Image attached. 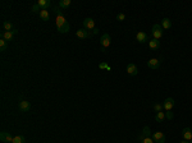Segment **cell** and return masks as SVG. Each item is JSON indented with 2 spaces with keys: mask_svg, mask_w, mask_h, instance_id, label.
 <instances>
[{
  "mask_svg": "<svg viewBox=\"0 0 192 143\" xmlns=\"http://www.w3.org/2000/svg\"><path fill=\"white\" fill-rule=\"evenodd\" d=\"M38 16H40V18H41L42 20H45V22H48L49 18H50V14H49V12H48V10H41Z\"/></svg>",
  "mask_w": 192,
  "mask_h": 143,
  "instance_id": "ffe728a7",
  "label": "cell"
},
{
  "mask_svg": "<svg viewBox=\"0 0 192 143\" xmlns=\"http://www.w3.org/2000/svg\"><path fill=\"white\" fill-rule=\"evenodd\" d=\"M151 137H152L154 142H156V143H164L165 142V136H164V133H161V132L152 133Z\"/></svg>",
  "mask_w": 192,
  "mask_h": 143,
  "instance_id": "5b68a950",
  "label": "cell"
},
{
  "mask_svg": "<svg viewBox=\"0 0 192 143\" xmlns=\"http://www.w3.org/2000/svg\"><path fill=\"white\" fill-rule=\"evenodd\" d=\"M164 107H163V105H161V104H154V110H155L156 112H159V111H161V110H163Z\"/></svg>",
  "mask_w": 192,
  "mask_h": 143,
  "instance_id": "4316f807",
  "label": "cell"
},
{
  "mask_svg": "<svg viewBox=\"0 0 192 143\" xmlns=\"http://www.w3.org/2000/svg\"><path fill=\"white\" fill-rule=\"evenodd\" d=\"M165 119H167V118H165V112H163V111L156 112V115H155V120L158 121V123H163Z\"/></svg>",
  "mask_w": 192,
  "mask_h": 143,
  "instance_id": "d6986e66",
  "label": "cell"
},
{
  "mask_svg": "<svg viewBox=\"0 0 192 143\" xmlns=\"http://www.w3.org/2000/svg\"><path fill=\"white\" fill-rule=\"evenodd\" d=\"M174 105H176V101H174L172 97H169V98H167V100L164 101L163 107H164L165 111H172V109L174 107Z\"/></svg>",
  "mask_w": 192,
  "mask_h": 143,
  "instance_id": "277c9868",
  "label": "cell"
},
{
  "mask_svg": "<svg viewBox=\"0 0 192 143\" xmlns=\"http://www.w3.org/2000/svg\"><path fill=\"white\" fill-rule=\"evenodd\" d=\"M149 46L151 50H159L160 49V41L155 40V38H151V40L149 41Z\"/></svg>",
  "mask_w": 192,
  "mask_h": 143,
  "instance_id": "5bb4252c",
  "label": "cell"
},
{
  "mask_svg": "<svg viewBox=\"0 0 192 143\" xmlns=\"http://www.w3.org/2000/svg\"><path fill=\"white\" fill-rule=\"evenodd\" d=\"M127 73H128L129 76H136V74L138 73V69H137V67H136V64L129 63V64L127 65Z\"/></svg>",
  "mask_w": 192,
  "mask_h": 143,
  "instance_id": "8fae6325",
  "label": "cell"
},
{
  "mask_svg": "<svg viewBox=\"0 0 192 143\" xmlns=\"http://www.w3.org/2000/svg\"><path fill=\"white\" fill-rule=\"evenodd\" d=\"M3 28H4V31H14V26H13V23H10V22H4L3 23Z\"/></svg>",
  "mask_w": 192,
  "mask_h": 143,
  "instance_id": "7402d4cb",
  "label": "cell"
},
{
  "mask_svg": "<svg viewBox=\"0 0 192 143\" xmlns=\"http://www.w3.org/2000/svg\"><path fill=\"white\" fill-rule=\"evenodd\" d=\"M151 35H152V38H155V40H160V38L163 37L161 26L160 25H154L152 28H151Z\"/></svg>",
  "mask_w": 192,
  "mask_h": 143,
  "instance_id": "6da1fadb",
  "label": "cell"
},
{
  "mask_svg": "<svg viewBox=\"0 0 192 143\" xmlns=\"http://www.w3.org/2000/svg\"><path fill=\"white\" fill-rule=\"evenodd\" d=\"M110 42H111V38L109 36V33H104L101 36V38H100V45H101L104 51H106V49L110 46Z\"/></svg>",
  "mask_w": 192,
  "mask_h": 143,
  "instance_id": "7a4b0ae2",
  "label": "cell"
},
{
  "mask_svg": "<svg viewBox=\"0 0 192 143\" xmlns=\"http://www.w3.org/2000/svg\"><path fill=\"white\" fill-rule=\"evenodd\" d=\"M182 136H183V139L184 141H192V130L190 128H184V129L182 130Z\"/></svg>",
  "mask_w": 192,
  "mask_h": 143,
  "instance_id": "7c38bea8",
  "label": "cell"
},
{
  "mask_svg": "<svg viewBox=\"0 0 192 143\" xmlns=\"http://www.w3.org/2000/svg\"><path fill=\"white\" fill-rule=\"evenodd\" d=\"M147 67L151 68V69H158V68L160 67V60H159V59H150V60L147 61Z\"/></svg>",
  "mask_w": 192,
  "mask_h": 143,
  "instance_id": "4fadbf2b",
  "label": "cell"
},
{
  "mask_svg": "<svg viewBox=\"0 0 192 143\" xmlns=\"http://www.w3.org/2000/svg\"><path fill=\"white\" fill-rule=\"evenodd\" d=\"M126 19V14H123V13H119L117 16V20H119V22H122V20H124Z\"/></svg>",
  "mask_w": 192,
  "mask_h": 143,
  "instance_id": "f546056e",
  "label": "cell"
},
{
  "mask_svg": "<svg viewBox=\"0 0 192 143\" xmlns=\"http://www.w3.org/2000/svg\"><path fill=\"white\" fill-rule=\"evenodd\" d=\"M18 107H19V110H20V111L26 112V111H28V110L31 109V104H29L27 100H22V101L19 102Z\"/></svg>",
  "mask_w": 192,
  "mask_h": 143,
  "instance_id": "30bf717a",
  "label": "cell"
},
{
  "mask_svg": "<svg viewBox=\"0 0 192 143\" xmlns=\"http://www.w3.org/2000/svg\"><path fill=\"white\" fill-rule=\"evenodd\" d=\"M161 27H163L164 29H170V28H172V22H170L169 18H163V20H161Z\"/></svg>",
  "mask_w": 192,
  "mask_h": 143,
  "instance_id": "e0dca14e",
  "label": "cell"
},
{
  "mask_svg": "<svg viewBox=\"0 0 192 143\" xmlns=\"http://www.w3.org/2000/svg\"><path fill=\"white\" fill-rule=\"evenodd\" d=\"M67 23V19H66V17L63 16V14H58L57 16V27L59 28V27H61V26H64Z\"/></svg>",
  "mask_w": 192,
  "mask_h": 143,
  "instance_id": "2e32d148",
  "label": "cell"
},
{
  "mask_svg": "<svg viewBox=\"0 0 192 143\" xmlns=\"http://www.w3.org/2000/svg\"><path fill=\"white\" fill-rule=\"evenodd\" d=\"M7 47H8L7 41H5L4 38H1V40H0V50H1V51H5V50H7Z\"/></svg>",
  "mask_w": 192,
  "mask_h": 143,
  "instance_id": "d4e9b609",
  "label": "cell"
},
{
  "mask_svg": "<svg viewBox=\"0 0 192 143\" xmlns=\"http://www.w3.org/2000/svg\"><path fill=\"white\" fill-rule=\"evenodd\" d=\"M141 143H154L152 137H145V138L141 139Z\"/></svg>",
  "mask_w": 192,
  "mask_h": 143,
  "instance_id": "83f0119b",
  "label": "cell"
},
{
  "mask_svg": "<svg viewBox=\"0 0 192 143\" xmlns=\"http://www.w3.org/2000/svg\"><path fill=\"white\" fill-rule=\"evenodd\" d=\"M16 33H17L16 29H14V31H4L1 33V38H4V40L8 42V41L13 40V37H14V35H16Z\"/></svg>",
  "mask_w": 192,
  "mask_h": 143,
  "instance_id": "ba28073f",
  "label": "cell"
},
{
  "mask_svg": "<svg viewBox=\"0 0 192 143\" xmlns=\"http://www.w3.org/2000/svg\"><path fill=\"white\" fill-rule=\"evenodd\" d=\"M76 36L78 38H81V40H86V38L90 37V32H88L87 29H85V28H81V29H78V31L76 32Z\"/></svg>",
  "mask_w": 192,
  "mask_h": 143,
  "instance_id": "9c48e42d",
  "label": "cell"
},
{
  "mask_svg": "<svg viewBox=\"0 0 192 143\" xmlns=\"http://www.w3.org/2000/svg\"><path fill=\"white\" fill-rule=\"evenodd\" d=\"M99 68L100 69H106V70H110V67H109L108 64L104 61V63H101V64H99Z\"/></svg>",
  "mask_w": 192,
  "mask_h": 143,
  "instance_id": "f1b7e54d",
  "label": "cell"
},
{
  "mask_svg": "<svg viewBox=\"0 0 192 143\" xmlns=\"http://www.w3.org/2000/svg\"><path fill=\"white\" fill-rule=\"evenodd\" d=\"M181 143H190V142H188V141H184V139H183V141H182Z\"/></svg>",
  "mask_w": 192,
  "mask_h": 143,
  "instance_id": "1f68e13d",
  "label": "cell"
},
{
  "mask_svg": "<svg viewBox=\"0 0 192 143\" xmlns=\"http://www.w3.org/2000/svg\"><path fill=\"white\" fill-rule=\"evenodd\" d=\"M145 137H151V130H150L149 127H143L142 133H141V136L138 137V138H140V141H141V139L145 138Z\"/></svg>",
  "mask_w": 192,
  "mask_h": 143,
  "instance_id": "ac0fdd59",
  "label": "cell"
},
{
  "mask_svg": "<svg viewBox=\"0 0 192 143\" xmlns=\"http://www.w3.org/2000/svg\"><path fill=\"white\" fill-rule=\"evenodd\" d=\"M83 28L87 31H94L95 29V20L92 18H86L83 20Z\"/></svg>",
  "mask_w": 192,
  "mask_h": 143,
  "instance_id": "3957f363",
  "label": "cell"
},
{
  "mask_svg": "<svg viewBox=\"0 0 192 143\" xmlns=\"http://www.w3.org/2000/svg\"><path fill=\"white\" fill-rule=\"evenodd\" d=\"M69 28H70V26H69V23L67 22V23H66V25H64V26L59 27V28H58V31L60 32V33H67V32L69 31Z\"/></svg>",
  "mask_w": 192,
  "mask_h": 143,
  "instance_id": "603a6c76",
  "label": "cell"
},
{
  "mask_svg": "<svg viewBox=\"0 0 192 143\" xmlns=\"http://www.w3.org/2000/svg\"><path fill=\"white\" fill-rule=\"evenodd\" d=\"M31 10L33 12V13H38V14H40V12H41V8L38 7V4H37V3H36V4H33V5H32Z\"/></svg>",
  "mask_w": 192,
  "mask_h": 143,
  "instance_id": "484cf974",
  "label": "cell"
},
{
  "mask_svg": "<svg viewBox=\"0 0 192 143\" xmlns=\"http://www.w3.org/2000/svg\"><path fill=\"white\" fill-rule=\"evenodd\" d=\"M13 138H14V137H12V134L8 133V132H1V133H0V139H1V142L12 143V142H13Z\"/></svg>",
  "mask_w": 192,
  "mask_h": 143,
  "instance_id": "52a82bcc",
  "label": "cell"
},
{
  "mask_svg": "<svg viewBox=\"0 0 192 143\" xmlns=\"http://www.w3.org/2000/svg\"><path fill=\"white\" fill-rule=\"evenodd\" d=\"M12 143H26V139L23 136H16L13 138V142Z\"/></svg>",
  "mask_w": 192,
  "mask_h": 143,
  "instance_id": "cb8c5ba5",
  "label": "cell"
},
{
  "mask_svg": "<svg viewBox=\"0 0 192 143\" xmlns=\"http://www.w3.org/2000/svg\"><path fill=\"white\" fill-rule=\"evenodd\" d=\"M37 4H38V7L41 8V10H48L51 3H50V0H38Z\"/></svg>",
  "mask_w": 192,
  "mask_h": 143,
  "instance_id": "9a60e30c",
  "label": "cell"
},
{
  "mask_svg": "<svg viewBox=\"0 0 192 143\" xmlns=\"http://www.w3.org/2000/svg\"><path fill=\"white\" fill-rule=\"evenodd\" d=\"M173 112L172 111H167V112H165V118H167L168 119V120H172V119H173Z\"/></svg>",
  "mask_w": 192,
  "mask_h": 143,
  "instance_id": "4dcf8cb0",
  "label": "cell"
},
{
  "mask_svg": "<svg viewBox=\"0 0 192 143\" xmlns=\"http://www.w3.org/2000/svg\"><path fill=\"white\" fill-rule=\"evenodd\" d=\"M136 40H137L140 44H145V42L149 41V36L145 33L143 31H140V32H137V35H136Z\"/></svg>",
  "mask_w": 192,
  "mask_h": 143,
  "instance_id": "8992f818",
  "label": "cell"
},
{
  "mask_svg": "<svg viewBox=\"0 0 192 143\" xmlns=\"http://www.w3.org/2000/svg\"><path fill=\"white\" fill-rule=\"evenodd\" d=\"M70 5V0H60L59 1V8L60 9H67Z\"/></svg>",
  "mask_w": 192,
  "mask_h": 143,
  "instance_id": "44dd1931",
  "label": "cell"
}]
</instances>
